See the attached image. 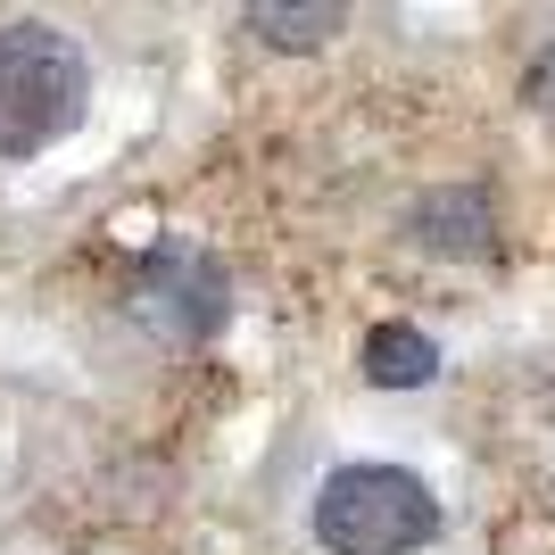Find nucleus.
<instances>
[{"mask_svg":"<svg viewBox=\"0 0 555 555\" xmlns=\"http://www.w3.org/2000/svg\"><path fill=\"white\" fill-rule=\"evenodd\" d=\"M83 100H92V67H83L75 34L42 17L0 25V158H34L59 133H75Z\"/></svg>","mask_w":555,"mask_h":555,"instance_id":"nucleus-1","label":"nucleus"},{"mask_svg":"<svg viewBox=\"0 0 555 555\" xmlns=\"http://www.w3.org/2000/svg\"><path fill=\"white\" fill-rule=\"evenodd\" d=\"M440 531V498L406 464H340L315 489V539L332 555H415Z\"/></svg>","mask_w":555,"mask_h":555,"instance_id":"nucleus-2","label":"nucleus"},{"mask_svg":"<svg viewBox=\"0 0 555 555\" xmlns=\"http://www.w3.org/2000/svg\"><path fill=\"white\" fill-rule=\"evenodd\" d=\"M125 299H133L141 324L158 332V340H175V348H208L216 332L232 324V274L199 241H158V249L133 266Z\"/></svg>","mask_w":555,"mask_h":555,"instance_id":"nucleus-3","label":"nucleus"},{"mask_svg":"<svg viewBox=\"0 0 555 555\" xmlns=\"http://www.w3.org/2000/svg\"><path fill=\"white\" fill-rule=\"evenodd\" d=\"M406 241H423L431 257H489L498 241V208L481 183H440L406 208Z\"/></svg>","mask_w":555,"mask_h":555,"instance_id":"nucleus-4","label":"nucleus"},{"mask_svg":"<svg viewBox=\"0 0 555 555\" xmlns=\"http://www.w3.org/2000/svg\"><path fill=\"white\" fill-rule=\"evenodd\" d=\"M357 373H365L373 390H423V382L440 373V348L415 324H373L365 340H357Z\"/></svg>","mask_w":555,"mask_h":555,"instance_id":"nucleus-5","label":"nucleus"},{"mask_svg":"<svg viewBox=\"0 0 555 555\" xmlns=\"http://www.w3.org/2000/svg\"><path fill=\"white\" fill-rule=\"evenodd\" d=\"M340 25H348L340 0H257L249 9V34L274 42V50H315V42H332Z\"/></svg>","mask_w":555,"mask_h":555,"instance_id":"nucleus-6","label":"nucleus"},{"mask_svg":"<svg viewBox=\"0 0 555 555\" xmlns=\"http://www.w3.org/2000/svg\"><path fill=\"white\" fill-rule=\"evenodd\" d=\"M522 92H531V108H547L555 116V42L531 59V75H522Z\"/></svg>","mask_w":555,"mask_h":555,"instance_id":"nucleus-7","label":"nucleus"}]
</instances>
